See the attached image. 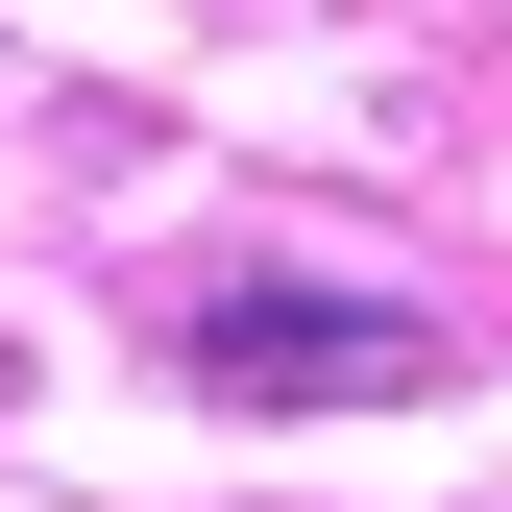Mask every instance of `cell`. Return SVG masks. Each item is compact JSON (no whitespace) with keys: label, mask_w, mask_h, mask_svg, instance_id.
<instances>
[{"label":"cell","mask_w":512,"mask_h":512,"mask_svg":"<svg viewBox=\"0 0 512 512\" xmlns=\"http://www.w3.org/2000/svg\"><path fill=\"white\" fill-rule=\"evenodd\" d=\"M171 366L244 391V415H391V391H439V317H391V293H196Z\"/></svg>","instance_id":"1"}]
</instances>
